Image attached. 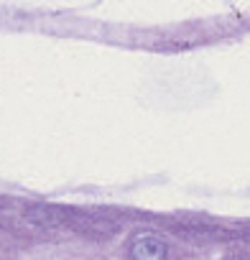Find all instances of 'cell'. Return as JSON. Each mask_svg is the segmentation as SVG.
Instances as JSON below:
<instances>
[{
	"mask_svg": "<svg viewBox=\"0 0 250 260\" xmlns=\"http://www.w3.org/2000/svg\"><path fill=\"white\" fill-rule=\"evenodd\" d=\"M131 257L133 260H166V242L159 235L143 232V235L133 237Z\"/></svg>",
	"mask_w": 250,
	"mask_h": 260,
	"instance_id": "cell-1",
	"label": "cell"
}]
</instances>
